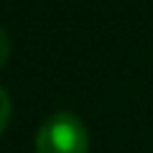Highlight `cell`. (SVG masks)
<instances>
[{
	"label": "cell",
	"mask_w": 153,
	"mask_h": 153,
	"mask_svg": "<svg viewBox=\"0 0 153 153\" xmlns=\"http://www.w3.org/2000/svg\"><path fill=\"white\" fill-rule=\"evenodd\" d=\"M87 128L71 112L51 115L36 135V153H87Z\"/></svg>",
	"instance_id": "obj_1"
},
{
	"label": "cell",
	"mask_w": 153,
	"mask_h": 153,
	"mask_svg": "<svg viewBox=\"0 0 153 153\" xmlns=\"http://www.w3.org/2000/svg\"><path fill=\"white\" fill-rule=\"evenodd\" d=\"M8 123H10V97L3 87H0V135L5 133Z\"/></svg>",
	"instance_id": "obj_2"
},
{
	"label": "cell",
	"mask_w": 153,
	"mask_h": 153,
	"mask_svg": "<svg viewBox=\"0 0 153 153\" xmlns=\"http://www.w3.org/2000/svg\"><path fill=\"white\" fill-rule=\"evenodd\" d=\"M8 56H10V38H8L5 28L0 26V69H3V66H5Z\"/></svg>",
	"instance_id": "obj_3"
}]
</instances>
